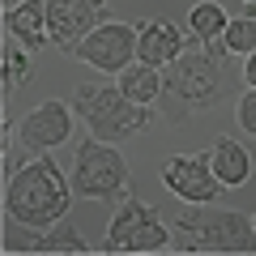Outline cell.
<instances>
[{
    "instance_id": "6da1fadb",
    "label": "cell",
    "mask_w": 256,
    "mask_h": 256,
    "mask_svg": "<svg viewBox=\"0 0 256 256\" xmlns=\"http://www.w3.org/2000/svg\"><path fill=\"white\" fill-rule=\"evenodd\" d=\"M196 47H184L180 60H171L162 68V94L158 98L171 102L166 116L184 120L196 116V111H210L214 102H222V90H226V77H222V60H226V43L214 38V43H201L192 38Z\"/></svg>"
},
{
    "instance_id": "7a4b0ae2",
    "label": "cell",
    "mask_w": 256,
    "mask_h": 256,
    "mask_svg": "<svg viewBox=\"0 0 256 256\" xmlns=\"http://www.w3.org/2000/svg\"><path fill=\"white\" fill-rule=\"evenodd\" d=\"M68 205H73V184L64 180V171L52 158L38 154L34 162L18 166V175H9V188H4V214H9L18 226L30 230H52L68 218Z\"/></svg>"
},
{
    "instance_id": "3957f363",
    "label": "cell",
    "mask_w": 256,
    "mask_h": 256,
    "mask_svg": "<svg viewBox=\"0 0 256 256\" xmlns=\"http://www.w3.org/2000/svg\"><path fill=\"white\" fill-rule=\"evenodd\" d=\"M184 235V252H214V256H248L256 252V226L252 218L235 210H205V205H188L175 218Z\"/></svg>"
},
{
    "instance_id": "277c9868",
    "label": "cell",
    "mask_w": 256,
    "mask_h": 256,
    "mask_svg": "<svg viewBox=\"0 0 256 256\" xmlns=\"http://www.w3.org/2000/svg\"><path fill=\"white\" fill-rule=\"evenodd\" d=\"M73 107H77V116L86 120L90 137L111 141V146L154 124V107L128 102L124 94H120V86H77Z\"/></svg>"
},
{
    "instance_id": "5b68a950",
    "label": "cell",
    "mask_w": 256,
    "mask_h": 256,
    "mask_svg": "<svg viewBox=\"0 0 256 256\" xmlns=\"http://www.w3.org/2000/svg\"><path fill=\"white\" fill-rule=\"evenodd\" d=\"M132 171H128V158L120 154L111 141L86 137L73 154V196H86V201H116L120 192L128 188Z\"/></svg>"
},
{
    "instance_id": "8992f818",
    "label": "cell",
    "mask_w": 256,
    "mask_h": 256,
    "mask_svg": "<svg viewBox=\"0 0 256 256\" xmlns=\"http://www.w3.org/2000/svg\"><path fill=\"white\" fill-rule=\"evenodd\" d=\"M171 248V230L158 222L154 205L146 201H128L120 205V214L107 226V252H128V256H150Z\"/></svg>"
},
{
    "instance_id": "52a82bcc",
    "label": "cell",
    "mask_w": 256,
    "mask_h": 256,
    "mask_svg": "<svg viewBox=\"0 0 256 256\" xmlns=\"http://www.w3.org/2000/svg\"><path fill=\"white\" fill-rule=\"evenodd\" d=\"M73 56L86 60L90 68H98V73H120V68H128L132 56H137V26L102 22V26H94L90 34L73 47Z\"/></svg>"
},
{
    "instance_id": "ba28073f",
    "label": "cell",
    "mask_w": 256,
    "mask_h": 256,
    "mask_svg": "<svg viewBox=\"0 0 256 256\" xmlns=\"http://www.w3.org/2000/svg\"><path fill=\"white\" fill-rule=\"evenodd\" d=\"M162 184L184 205H214L222 196V180L214 175V158L210 154H192V158L175 154V158H166Z\"/></svg>"
},
{
    "instance_id": "9c48e42d",
    "label": "cell",
    "mask_w": 256,
    "mask_h": 256,
    "mask_svg": "<svg viewBox=\"0 0 256 256\" xmlns=\"http://www.w3.org/2000/svg\"><path fill=\"white\" fill-rule=\"evenodd\" d=\"M18 137H22V146L34 150V154H47V150L64 146V141L73 137V111H68V102H60V98L38 102V107L18 124Z\"/></svg>"
},
{
    "instance_id": "30bf717a",
    "label": "cell",
    "mask_w": 256,
    "mask_h": 256,
    "mask_svg": "<svg viewBox=\"0 0 256 256\" xmlns=\"http://www.w3.org/2000/svg\"><path fill=\"white\" fill-rule=\"evenodd\" d=\"M98 9H90V0H47V34L52 47L73 52L94 26H98Z\"/></svg>"
},
{
    "instance_id": "8fae6325",
    "label": "cell",
    "mask_w": 256,
    "mask_h": 256,
    "mask_svg": "<svg viewBox=\"0 0 256 256\" xmlns=\"http://www.w3.org/2000/svg\"><path fill=\"white\" fill-rule=\"evenodd\" d=\"M188 38L180 34L175 22H141L137 26V60L141 64H154V68H166L171 60H180Z\"/></svg>"
},
{
    "instance_id": "7c38bea8",
    "label": "cell",
    "mask_w": 256,
    "mask_h": 256,
    "mask_svg": "<svg viewBox=\"0 0 256 256\" xmlns=\"http://www.w3.org/2000/svg\"><path fill=\"white\" fill-rule=\"evenodd\" d=\"M4 30H9L22 47H30V52L47 47L52 43V34H47V0H26V4H18L13 13H4Z\"/></svg>"
},
{
    "instance_id": "4fadbf2b",
    "label": "cell",
    "mask_w": 256,
    "mask_h": 256,
    "mask_svg": "<svg viewBox=\"0 0 256 256\" xmlns=\"http://www.w3.org/2000/svg\"><path fill=\"white\" fill-rule=\"evenodd\" d=\"M210 158H214V175L222 180V188H239V184H248V175H252V158H248V150L239 146L235 137H222Z\"/></svg>"
},
{
    "instance_id": "5bb4252c",
    "label": "cell",
    "mask_w": 256,
    "mask_h": 256,
    "mask_svg": "<svg viewBox=\"0 0 256 256\" xmlns=\"http://www.w3.org/2000/svg\"><path fill=\"white\" fill-rule=\"evenodd\" d=\"M120 94H124L128 102H141V107L158 102V94H162V68H154V64L124 68V73H120Z\"/></svg>"
},
{
    "instance_id": "9a60e30c",
    "label": "cell",
    "mask_w": 256,
    "mask_h": 256,
    "mask_svg": "<svg viewBox=\"0 0 256 256\" xmlns=\"http://www.w3.org/2000/svg\"><path fill=\"white\" fill-rule=\"evenodd\" d=\"M26 252H34V256H60V252H68V256H90V244H86L68 222H60L47 239H34Z\"/></svg>"
},
{
    "instance_id": "2e32d148",
    "label": "cell",
    "mask_w": 256,
    "mask_h": 256,
    "mask_svg": "<svg viewBox=\"0 0 256 256\" xmlns=\"http://www.w3.org/2000/svg\"><path fill=\"white\" fill-rule=\"evenodd\" d=\"M226 22H230V18L222 13V4H214V0L192 4V13H188V30H192V38H201V43H214V38H222Z\"/></svg>"
},
{
    "instance_id": "e0dca14e",
    "label": "cell",
    "mask_w": 256,
    "mask_h": 256,
    "mask_svg": "<svg viewBox=\"0 0 256 256\" xmlns=\"http://www.w3.org/2000/svg\"><path fill=\"white\" fill-rule=\"evenodd\" d=\"M0 77H4V98H13V90L30 82V56L18 43H4V52H0Z\"/></svg>"
},
{
    "instance_id": "ac0fdd59",
    "label": "cell",
    "mask_w": 256,
    "mask_h": 256,
    "mask_svg": "<svg viewBox=\"0 0 256 256\" xmlns=\"http://www.w3.org/2000/svg\"><path fill=\"white\" fill-rule=\"evenodd\" d=\"M222 43H226L230 56H248L256 47V18H230L226 30H222Z\"/></svg>"
},
{
    "instance_id": "d6986e66",
    "label": "cell",
    "mask_w": 256,
    "mask_h": 256,
    "mask_svg": "<svg viewBox=\"0 0 256 256\" xmlns=\"http://www.w3.org/2000/svg\"><path fill=\"white\" fill-rule=\"evenodd\" d=\"M239 128L256 137V90H248L244 98H239Z\"/></svg>"
},
{
    "instance_id": "ffe728a7",
    "label": "cell",
    "mask_w": 256,
    "mask_h": 256,
    "mask_svg": "<svg viewBox=\"0 0 256 256\" xmlns=\"http://www.w3.org/2000/svg\"><path fill=\"white\" fill-rule=\"evenodd\" d=\"M244 82H248V90H256V47L248 52V64H244Z\"/></svg>"
},
{
    "instance_id": "44dd1931",
    "label": "cell",
    "mask_w": 256,
    "mask_h": 256,
    "mask_svg": "<svg viewBox=\"0 0 256 256\" xmlns=\"http://www.w3.org/2000/svg\"><path fill=\"white\" fill-rule=\"evenodd\" d=\"M0 4H4V13H13L18 4H26V0H0Z\"/></svg>"
},
{
    "instance_id": "7402d4cb",
    "label": "cell",
    "mask_w": 256,
    "mask_h": 256,
    "mask_svg": "<svg viewBox=\"0 0 256 256\" xmlns=\"http://www.w3.org/2000/svg\"><path fill=\"white\" fill-rule=\"evenodd\" d=\"M90 9H98V13H102V9H107V0H90Z\"/></svg>"
},
{
    "instance_id": "603a6c76",
    "label": "cell",
    "mask_w": 256,
    "mask_h": 256,
    "mask_svg": "<svg viewBox=\"0 0 256 256\" xmlns=\"http://www.w3.org/2000/svg\"><path fill=\"white\" fill-rule=\"evenodd\" d=\"M244 4H248V9H256V0H244Z\"/></svg>"
},
{
    "instance_id": "cb8c5ba5",
    "label": "cell",
    "mask_w": 256,
    "mask_h": 256,
    "mask_svg": "<svg viewBox=\"0 0 256 256\" xmlns=\"http://www.w3.org/2000/svg\"><path fill=\"white\" fill-rule=\"evenodd\" d=\"M252 226H256V218H252Z\"/></svg>"
}]
</instances>
